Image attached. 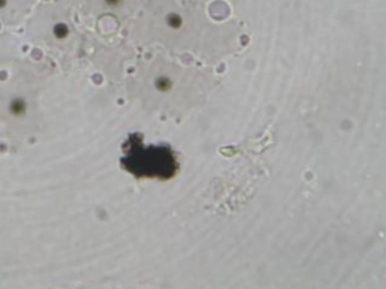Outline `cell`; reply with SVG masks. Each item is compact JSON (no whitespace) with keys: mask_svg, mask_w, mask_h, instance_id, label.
<instances>
[{"mask_svg":"<svg viewBox=\"0 0 386 289\" xmlns=\"http://www.w3.org/2000/svg\"><path fill=\"white\" fill-rule=\"evenodd\" d=\"M8 112L15 117H21L27 112V102L22 98H15L8 104Z\"/></svg>","mask_w":386,"mask_h":289,"instance_id":"2","label":"cell"},{"mask_svg":"<svg viewBox=\"0 0 386 289\" xmlns=\"http://www.w3.org/2000/svg\"><path fill=\"white\" fill-rule=\"evenodd\" d=\"M8 1L10 0H0V10H4V8L7 7Z\"/></svg>","mask_w":386,"mask_h":289,"instance_id":"5","label":"cell"},{"mask_svg":"<svg viewBox=\"0 0 386 289\" xmlns=\"http://www.w3.org/2000/svg\"><path fill=\"white\" fill-rule=\"evenodd\" d=\"M69 34H70V29H69V27L65 23H57L53 27V35L56 36L57 39L63 40L68 38Z\"/></svg>","mask_w":386,"mask_h":289,"instance_id":"3","label":"cell"},{"mask_svg":"<svg viewBox=\"0 0 386 289\" xmlns=\"http://www.w3.org/2000/svg\"><path fill=\"white\" fill-rule=\"evenodd\" d=\"M104 1L106 2L108 5H110V6H116L117 4L121 1V0H104Z\"/></svg>","mask_w":386,"mask_h":289,"instance_id":"4","label":"cell"},{"mask_svg":"<svg viewBox=\"0 0 386 289\" xmlns=\"http://www.w3.org/2000/svg\"><path fill=\"white\" fill-rule=\"evenodd\" d=\"M122 164L127 171L138 179L169 180L178 173V162L167 146L145 147L140 137L132 135L127 141Z\"/></svg>","mask_w":386,"mask_h":289,"instance_id":"1","label":"cell"}]
</instances>
